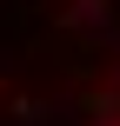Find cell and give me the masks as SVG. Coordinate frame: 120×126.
Wrapping results in <instances>:
<instances>
[{"mask_svg":"<svg viewBox=\"0 0 120 126\" xmlns=\"http://www.w3.org/2000/svg\"><path fill=\"white\" fill-rule=\"evenodd\" d=\"M47 120V100H13V126H40Z\"/></svg>","mask_w":120,"mask_h":126,"instance_id":"1","label":"cell"},{"mask_svg":"<svg viewBox=\"0 0 120 126\" xmlns=\"http://www.w3.org/2000/svg\"><path fill=\"white\" fill-rule=\"evenodd\" d=\"M67 20H107V0H73V13Z\"/></svg>","mask_w":120,"mask_h":126,"instance_id":"2","label":"cell"}]
</instances>
